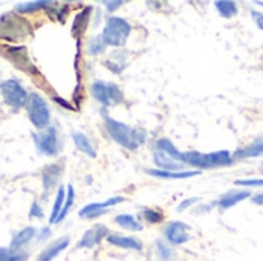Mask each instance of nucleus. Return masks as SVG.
<instances>
[{"label":"nucleus","mask_w":263,"mask_h":261,"mask_svg":"<svg viewBox=\"0 0 263 261\" xmlns=\"http://www.w3.org/2000/svg\"><path fill=\"white\" fill-rule=\"evenodd\" d=\"M105 125L106 129L109 132V135L112 137V140L116 143H119L120 146L126 148V149H137L140 145L145 143L146 140V132L145 131H139V129H133L128 125L117 122L111 117H105Z\"/></svg>","instance_id":"f257e3e1"},{"label":"nucleus","mask_w":263,"mask_h":261,"mask_svg":"<svg viewBox=\"0 0 263 261\" xmlns=\"http://www.w3.org/2000/svg\"><path fill=\"white\" fill-rule=\"evenodd\" d=\"M32 28L26 18L17 14H5L0 17V37L9 42H22L31 35Z\"/></svg>","instance_id":"f03ea898"},{"label":"nucleus","mask_w":263,"mask_h":261,"mask_svg":"<svg viewBox=\"0 0 263 261\" xmlns=\"http://www.w3.org/2000/svg\"><path fill=\"white\" fill-rule=\"evenodd\" d=\"M131 34V25L120 17H109L106 20L105 29L100 34L105 45L109 46H123Z\"/></svg>","instance_id":"7ed1b4c3"},{"label":"nucleus","mask_w":263,"mask_h":261,"mask_svg":"<svg viewBox=\"0 0 263 261\" xmlns=\"http://www.w3.org/2000/svg\"><path fill=\"white\" fill-rule=\"evenodd\" d=\"M26 109H28V117L31 120V123L37 128V129H43L48 126L51 114L48 109L46 102L39 95V94H31L26 103Z\"/></svg>","instance_id":"20e7f679"},{"label":"nucleus","mask_w":263,"mask_h":261,"mask_svg":"<svg viewBox=\"0 0 263 261\" xmlns=\"http://www.w3.org/2000/svg\"><path fill=\"white\" fill-rule=\"evenodd\" d=\"M91 94L97 102H100L103 106L117 105L123 100V94L120 88L114 83H105V82H94L91 85Z\"/></svg>","instance_id":"39448f33"},{"label":"nucleus","mask_w":263,"mask_h":261,"mask_svg":"<svg viewBox=\"0 0 263 261\" xmlns=\"http://www.w3.org/2000/svg\"><path fill=\"white\" fill-rule=\"evenodd\" d=\"M0 91H2V95H3V100L6 102V105L12 106L15 109L22 108L26 103V100L29 98L25 88L17 80H6V82L0 83Z\"/></svg>","instance_id":"423d86ee"},{"label":"nucleus","mask_w":263,"mask_h":261,"mask_svg":"<svg viewBox=\"0 0 263 261\" xmlns=\"http://www.w3.org/2000/svg\"><path fill=\"white\" fill-rule=\"evenodd\" d=\"M34 143L40 154L57 155L59 154V138L55 128H48L43 134H32Z\"/></svg>","instance_id":"0eeeda50"},{"label":"nucleus","mask_w":263,"mask_h":261,"mask_svg":"<svg viewBox=\"0 0 263 261\" xmlns=\"http://www.w3.org/2000/svg\"><path fill=\"white\" fill-rule=\"evenodd\" d=\"M165 237L170 243L180 246L190 242V226L183 222H170L165 226Z\"/></svg>","instance_id":"6e6552de"},{"label":"nucleus","mask_w":263,"mask_h":261,"mask_svg":"<svg viewBox=\"0 0 263 261\" xmlns=\"http://www.w3.org/2000/svg\"><path fill=\"white\" fill-rule=\"evenodd\" d=\"M125 198L123 197H112L103 203H91V205H86L85 208H82L79 211V215L82 218H96V217H100L103 214H106V209L114 206V205H119V203H123Z\"/></svg>","instance_id":"1a4fd4ad"},{"label":"nucleus","mask_w":263,"mask_h":261,"mask_svg":"<svg viewBox=\"0 0 263 261\" xmlns=\"http://www.w3.org/2000/svg\"><path fill=\"white\" fill-rule=\"evenodd\" d=\"M108 229L103 225H97L94 228H91L89 231H86L83 234V237L80 238V242L77 243L79 249H92L96 245H99L105 237H108Z\"/></svg>","instance_id":"9d476101"},{"label":"nucleus","mask_w":263,"mask_h":261,"mask_svg":"<svg viewBox=\"0 0 263 261\" xmlns=\"http://www.w3.org/2000/svg\"><path fill=\"white\" fill-rule=\"evenodd\" d=\"M153 160L156 163V166L162 171H173V172H179L185 163L179 162V160H174L173 157H170L168 154H165L163 151H159V149H154L153 152Z\"/></svg>","instance_id":"9b49d317"},{"label":"nucleus","mask_w":263,"mask_h":261,"mask_svg":"<svg viewBox=\"0 0 263 261\" xmlns=\"http://www.w3.org/2000/svg\"><path fill=\"white\" fill-rule=\"evenodd\" d=\"M63 172V165L62 163H54V165H49L45 168L43 174H42V178H43V188H45V192H51V189L59 183V178Z\"/></svg>","instance_id":"f8f14e48"},{"label":"nucleus","mask_w":263,"mask_h":261,"mask_svg":"<svg viewBox=\"0 0 263 261\" xmlns=\"http://www.w3.org/2000/svg\"><path fill=\"white\" fill-rule=\"evenodd\" d=\"M250 197H251V192H248V191H230L225 195H222V198L217 202V205L222 211H227Z\"/></svg>","instance_id":"ddd939ff"},{"label":"nucleus","mask_w":263,"mask_h":261,"mask_svg":"<svg viewBox=\"0 0 263 261\" xmlns=\"http://www.w3.org/2000/svg\"><path fill=\"white\" fill-rule=\"evenodd\" d=\"M148 175L157 177V178H165V180H185L190 177H196L200 174V171H179V172H173V171H162V169H146Z\"/></svg>","instance_id":"4468645a"},{"label":"nucleus","mask_w":263,"mask_h":261,"mask_svg":"<svg viewBox=\"0 0 263 261\" xmlns=\"http://www.w3.org/2000/svg\"><path fill=\"white\" fill-rule=\"evenodd\" d=\"M106 242L112 246L122 248V249H131V251H142L143 246L137 238L133 237H123V235H117V234H111L106 237Z\"/></svg>","instance_id":"2eb2a0df"},{"label":"nucleus","mask_w":263,"mask_h":261,"mask_svg":"<svg viewBox=\"0 0 263 261\" xmlns=\"http://www.w3.org/2000/svg\"><path fill=\"white\" fill-rule=\"evenodd\" d=\"M68 246H69V238L68 237L55 240L54 243H51L48 248H45L42 251V254L39 255V261H52L60 252H63Z\"/></svg>","instance_id":"dca6fc26"},{"label":"nucleus","mask_w":263,"mask_h":261,"mask_svg":"<svg viewBox=\"0 0 263 261\" xmlns=\"http://www.w3.org/2000/svg\"><path fill=\"white\" fill-rule=\"evenodd\" d=\"M35 237H37V231L34 228H26V229L20 231L18 234H15V237L12 238V242L9 245V249L12 252H18L25 245H28Z\"/></svg>","instance_id":"f3484780"},{"label":"nucleus","mask_w":263,"mask_h":261,"mask_svg":"<svg viewBox=\"0 0 263 261\" xmlns=\"http://www.w3.org/2000/svg\"><path fill=\"white\" fill-rule=\"evenodd\" d=\"M210 168H223V166H231L234 162V157L231 155V152L228 151H216V152H210L206 154Z\"/></svg>","instance_id":"a211bd4d"},{"label":"nucleus","mask_w":263,"mask_h":261,"mask_svg":"<svg viewBox=\"0 0 263 261\" xmlns=\"http://www.w3.org/2000/svg\"><path fill=\"white\" fill-rule=\"evenodd\" d=\"M71 137H72V140H74V143H76V146H77L79 151H82L85 155H88V157H91V158H96V157H97L94 146L91 145V142L88 140V137H86L85 134L79 132V131H74V132L71 134Z\"/></svg>","instance_id":"6ab92c4d"},{"label":"nucleus","mask_w":263,"mask_h":261,"mask_svg":"<svg viewBox=\"0 0 263 261\" xmlns=\"http://www.w3.org/2000/svg\"><path fill=\"white\" fill-rule=\"evenodd\" d=\"M183 163L194 166V168H203V169H211L206 154L197 152V151H190V152H183Z\"/></svg>","instance_id":"aec40b11"},{"label":"nucleus","mask_w":263,"mask_h":261,"mask_svg":"<svg viewBox=\"0 0 263 261\" xmlns=\"http://www.w3.org/2000/svg\"><path fill=\"white\" fill-rule=\"evenodd\" d=\"M8 58L18 68H22V71L29 66V62H28V57H26V49L23 46H11L8 48Z\"/></svg>","instance_id":"412c9836"},{"label":"nucleus","mask_w":263,"mask_h":261,"mask_svg":"<svg viewBox=\"0 0 263 261\" xmlns=\"http://www.w3.org/2000/svg\"><path fill=\"white\" fill-rule=\"evenodd\" d=\"M156 149L163 151L165 154H168V155L173 157L174 160H179V162L183 163V152H180V151L174 146V143H173L170 138H160V140H157Z\"/></svg>","instance_id":"4be33fe9"},{"label":"nucleus","mask_w":263,"mask_h":261,"mask_svg":"<svg viewBox=\"0 0 263 261\" xmlns=\"http://www.w3.org/2000/svg\"><path fill=\"white\" fill-rule=\"evenodd\" d=\"M214 6L223 18H233L239 11L236 2H231V0H217L214 2Z\"/></svg>","instance_id":"5701e85b"},{"label":"nucleus","mask_w":263,"mask_h":261,"mask_svg":"<svg viewBox=\"0 0 263 261\" xmlns=\"http://www.w3.org/2000/svg\"><path fill=\"white\" fill-rule=\"evenodd\" d=\"M89 14H91V6H86L83 11H80L77 15H76V20L72 23V34L74 35H80L86 26H88V20H89Z\"/></svg>","instance_id":"b1692460"},{"label":"nucleus","mask_w":263,"mask_h":261,"mask_svg":"<svg viewBox=\"0 0 263 261\" xmlns=\"http://www.w3.org/2000/svg\"><path fill=\"white\" fill-rule=\"evenodd\" d=\"M262 154L263 138L262 140L254 142V143H251L250 146H247V148H243V149H240V151H237L236 155H233V157H236V158H250V157H259V155H262Z\"/></svg>","instance_id":"393cba45"},{"label":"nucleus","mask_w":263,"mask_h":261,"mask_svg":"<svg viewBox=\"0 0 263 261\" xmlns=\"http://www.w3.org/2000/svg\"><path fill=\"white\" fill-rule=\"evenodd\" d=\"M119 226H122L123 229H128V231H142L143 226L140 225V222L136 220L134 215H129V214H120L116 217L114 220Z\"/></svg>","instance_id":"a878e982"},{"label":"nucleus","mask_w":263,"mask_h":261,"mask_svg":"<svg viewBox=\"0 0 263 261\" xmlns=\"http://www.w3.org/2000/svg\"><path fill=\"white\" fill-rule=\"evenodd\" d=\"M72 205H74V188H72V185H68V189H66V200H65V205H63V208H62V211H60V214H59L55 223H60V222L65 220V217L68 215V212H69V209H71Z\"/></svg>","instance_id":"bb28decb"},{"label":"nucleus","mask_w":263,"mask_h":261,"mask_svg":"<svg viewBox=\"0 0 263 261\" xmlns=\"http://www.w3.org/2000/svg\"><path fill=\"white\" fill-rule=\"evenodd\" d=\"M156 248H157V257H159V260L160 261H171L176 257L173 248L168 246V245H166L165 242H162V240H157V242H156Z\"/></svg>","instance_id":"cd10ccee"},{"label":"nucleus","mask_w":263,"mask_h":261,"mask_svg":"<svg viewBox=\"0 0 263 261\" xmlns=\"http://www.w3.org/2000/svg\"><path fill=\"white\" fill-rule=\"evenodd\" d=\"M65 197H66V192H65L63 188H60L59 192H57V198L54 202V208H52L51 217H49V222L51 223H55V220H57V217H59V214H60V211H62V208L65 205Z\"/></svg>","instance_id":"c85d7f7f"},{"label":"nucleus","mask_w":263,"mask_h":261,"mask_svg":"<svg viewBox=\"0 0 263 261\" xmlns=\"http://www.w3.org/2000/svg\"><path fill=\"white\" fill-rule=\"evenodd\" d=\"M28 254L12 252L9 248H0V261H26Z\"/></svg>","instance_id":"c756f323"},{"label":"nucleus","mask_w":263,"mask_h":261,"mask_svg":"<svg viewBox=\"0 0 263 261\" xmlns=\"http://www.w3.org/2000/svg\"><path fill=\"white\" fill-rule=\"evenodd\" d=\"M49 5H51V2H25V3H18L15 6V11L17 12H32V11H37V9L49 6Z\"/></svg>","instance_id":"7c9ffc66"},{"label":"nucleus","mask_w":263,"mask_h":261,"mask_svg":"<svg viewBox=\"0 0 263 261\" xmlns=\"http://www.w3.org/2000/svg\"><path fill=\"white\" fill-rule=\"evenodd\" d=\"M142 215H143V218H145L148 223H151V225L162 223L163 218H165L163 214H162L160 211H157V209H149V208L143 209V211H142Z\"/></svg>","instance_id":"2f4dec72"},{"label":"nucleus","mask_w":263,"mask_h":261,"mask_svg":"<svg viewBox=\"0 0 263 261\" xmlns=\"http://www.w3.org/2000/svg\"><path fill=\"white\" fill-rule=\"evenodd\" d=\"M105 48H106V45L103 43V40H102L100 35H99V37H94V38L89 42V54H92V55L102 54V52L105 51Z\"/></svg>","instance_id":"473e14b6"},{"label":"nucleus","mask_w":263,"mask_h":261,"mask_svg":"<svg viewBox=\"0 0 263 261\" xmlns=\"http://www.w3.org/2000/svg\"><path fill=\"white\" fill-rule=\"evenodd\" d=\"M236 186L243 188H263V178H245V180H236Z\"/></svg>","instance_id":"72a5a7b5"},{"label":"nucleus","mask_w":263,"mask_h":261,"mask_svg":"<svg viewBox=\"0 0 263 261\" xmlns=\"http://www.w3.org/2000/svg\"><path fill=\"white\" fill-rule=\"evenodd\" d=\"M197 202H200L199 197H193V198H190V200H183V202L180 203V206L177 208V211H179V212H183L185 209H188L190 206H193V205L197 203Z\"/></svg>","instance_id":"f704fd0d"},{"label":"nucleus","mask_w":263,"mask_h":261,"mask_svg":"<svg viewBox=\"0 0 263 261\" xmlns=\"http://www.w3.org/2000/svg\"><path fill=\"white\" fill-rule=\"evenodd\" d=\"M29 217H32V218H43V212H42V209H40V206H39V203H34L32 206H31V211H29Z\"/></svg>","instance_id":"c9c22d12"},{"label":"nucleus","mask_w":263,"mask_h":261,"mask_svg":"<svg viewBox=\"0 0 263 261\" xmlns=\"http://www.w3.org/2000/svg\"><path fill=\"white\" fill-rule=\"evenodd\" d=\"M251 15H253V20L256 22L257 28H259V29H263V12H259V11H251Z\"/></svg>","instance_id":"e433bc0d"},{"label":"nucleus","mask_w":263,"mask_h":261,"mask_svg":"<svg viewBox=\"0 0 263 261\" xmlns=\"http://www.w3.org/2000/svg\"><path fill=\"white\" fill-rule=\"evenodd\" d=\"M103 5L106 6V9H108V11H116L119 6H122V5H123V2H122V0H117V2H108V0H105V2H103Z\"/></svg>","instance_id":"4c0bfd02"},{"label":"nucleus","mask_w":263,"mask_h":261,"mask_svg":"<svg viewBox=\"0 0 263 261\" xmlns=\"http://www.w3.org/2000/svg\"><path fill=\"white\" fill-rule=\"evenodd\" d=\"M49 235H51V231H49V228H43V229L40 231V234L37 235V240H39V242H43V240H46Z\"/></svg>","instance_id":"58836bf2"},{"label":"nucleus","mask_w":263,"mask_h":261,"mask_svg":"<svg viewBox=\"0 0 263 261\" xmlns=\"http://www.w3.org/2000/svg\"><path fill=\"white\" fill-rule=\"evenodd\" d=\"M253 203H254V205H259V206H263V192L253 197Z\"/></svg>","instance_id":"ea45409f"},{"label":"nucleus","mask_w":263,"mask_h":261,"mask_svg":"<svg viewBox=\"0 0 263 261\" xmlns=\"http://www.w3.org/2000/svg\"><path fill=\"white\" fill-rule=\"evenodd\" d=\"M256 3H257L259 6H262V8H263V2H260V0H259V2H256Z\"/></svg>","instance_id":"a19ab883"}]
</instances>
